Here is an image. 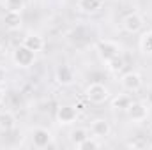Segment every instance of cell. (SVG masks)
Returning a JSON list of instances; mask_svg holds the SVG:
<instances>
[{
	"mask_svg": "<svg viewBox=\"0 0 152 150\" xmlns=\"http://www.w3.org/2000/svg\"><path fill=\"white\" fill-rule=\"evenodd\" d=\"M96 53H97L99 60L106 64V62H110L112 58H115V57L120 55V46H118L117 42H113V41L104 39V41H99V42L96 44Z\"/></svg>",
	"mask_w": 152,
	"mask_h": 150,
	"instance_id": "6da1fadb",
	"label": "cell"
},
{
	"mask_svg": "<svg viewBox=\"0 0 152 150\" xmlns=\"http://www.w3.org/2000/svg\"><path fill=\"white\" fill-rule=\"evenodd\" d=\"M12 60H14V64L18 66V67H21V69H27V67H30L32 64H34V60H36V53L32 51V50H28L27 46H18L16 50H14V53H12Z\"/></svg>",
	"mask_w": 152,
	"mask_h": 150,
	"instance_id": "7a4b0ae2",
	"label": "cell"
},
{
	"mask_svg": "<svg viewBox=\"0 0 152 150\" xmlns=\"http://www.w3.org/2000/svg\"><path fill=\"white\" fill-rule=\"evenodd\" d=\"M85 94H87V99L90 103H94V104H101V103H104L110 97V90L103 83H92V85H88L87 90H85Z\"/></svg>",
	"mask_w": 152,
	"mask_h": 150,
	"instance_id": "3957f363",
	"label": "cell"
},
{
	"mask_svg": "<svg viewBox=\"0 0 152 150\" xmlns=\"http://www.w3.org/2000/svg\"><path fill=\"white\" fill-rule=\"evenodd\" d=\"M126 113H127V117H129L131 122H143L149 117V108L142 101H133L129 104V108L126 110Z\"/></svg>",
	"mask_w": 152,
	"mask_h": 150,
	"instance_id": "277c9868",
	"label": "cell"
},
{
	"mask_svg": "<svg viewBox=\"0 0 152 150\" xmlns=\"http://www.w3.org/2000/svg\"><path fill=\"white\" fill-rule=\"evenodd\" d=\"M122 27H124V30L129 32V34L140 32V30L143 28V18H142V14H138V12H129V14H126L124 20H122Z\"/></svg>",
	"mask_w": 152,
	"mask_h": 150,
	"instance_id": "5b68a950",
	"label": "cell"
},
{
	"mask_svg": "<svg viewBox=\"0 0 152 150\" xmlns=\"http://www.w3.org/2000/svg\"><path fill=\"white\" fill-rule=\"evenodd\" d=\"M142 83H143L142 76L138 74V73H133V71L122 74V78H120V85H122L124 90H127V92H138V90L142 88Z\"/></svg>",
	"mask_w": 152,
	"mask_h": 150,
	"instance_id": "8992f818",
	"label": "cell"
},
{
	"mask_svg": "<svg viewBox=\"0 0 152 150\" xmlns=\"http://www.w3.org/2000/svg\"><path fill=\"white\" fill-rule=\"evenodd\" d=\"M32 143L37 149H44L51 145V133L46 127H34L32 129Z\"/></svg>",
	"mask_w": 152,
	"mask_h": 150,
	"instance_id": "52a82bcc",
	"label": "cell"
},
{
	"mask_svg": "<svg viewBox=\"0 0 152 150\" xmlns=\"http://www.w3.org/2000/svg\"><path fill=\"white\" fill-rule=\"evenodd\" d=\"M76 118H78V110H76V106L64 104V106H60V108L57 110V120H58V124H62V125L73 124V122H76Z\"/></svg>",
	"mask_w": 152,
	"mask_h": 150,
	"instance_id": "ba28073f",
	"label": "cell"
},
{
	"mask_svg": "<svg viewBox=\"0 0 152 150\" xmlns=\"http://www.w3.org/2000/svg\"><path fill=\"white\" fill-rule=\"evenodd\" d=\"M90 131H92L94 138L101 140V138L110 136V133H112V125H110V122L104 120V118H96V120L92 122V125H90Z\"/></svg>",
	"mask_w": 152,
	"mask_h": 150,
	"instance_id": "9c48e42d",
	"label": "cell"
},
{
	"mask_svg": "<svg viewBox=\"0 0 152 150\" xmlns=\"http://www.w3.org/2000/svg\"><path fill=\"white\" fill-rule=\"evenodd\" d=\"M57 83H60V85H71L73 81H75V71H73V67H69V66H62V67H58L57 69Z\"/></svg>",
	"mask_w": 152,
	"mask_h": 150,
	"instance_id": "30bf717a",
	"label": "cell"
},
{
	"mask_svg": "<svg viewBox=\"0 0 152 150\" xmlns=\"http://www.w3.org/2000/svg\"><path fill=\"white\" fill-rule=\"evenodd\" d=\"M4 25L7 30H18L21 27V12L16 11H7L4 16Z\"/></svg>",
	"mask_w": 152,
	"mask_h": 150,
	"instance_id": "8fae6325",
	"label": "cell"
},
{
	"mask_svg": "<svg viewBox=\"0 0 152 150\" xmlns=\"http://www.w3.org/2000/svg\"><path fill=\"white\" fill-rule=\"evenodd\" d=\"M76 5H78V9H80L81 12H85V14H94V12H97V11L101 9L103 0H78Z\"/></svg>",
	"mask_w": 152,
	"mask_h": 150,
	"instance_id": "7c38bea8",
	"label": "cell"
},
{
	"mask_svg": "<svg viewBox=\"0 0 152 150\" xmlns=\"http://www.w3.org/2000/svg\"><path fill=\"white\" fill-rule=\"evenodd\" d=\"M23 46H27L28 50H32L34 53H37V51H41L44 48V41H42V37L39 34H28L23 39Z\"/></svg>",
	"mask_w": 152,
	"mask_h": 150,
	"instance_id": "4fadbf2b",
	"label": "cell"
},
{
	"mask_svg": "<svg viewBox=\"0 0 152 150\" xmlns=\"http://www.w3.org/2000/svg\"><path fill=\"white\" fill-rule=\"evenodd\" d=\"M16 125V118L11 111H0V131L2 133H9L12 131Z\"/></svg>",
	"mask_w": 152,
	"mask_h": 150,
	"instance_id": "5bb4252c",
	"label": "cell"
},
{
	"mask_svg": "<svg viewBox=\"0 0 152 150\" xmlns=\"http://www.w3.org/2000/svg\"><path fill=\"white\" fill-rule=\"evenodd\" d=\"M131 103H133V99H131L127 94H118V95H115L113 101H112V108H113V110H122V111H126Z\"/></svg>",
	"mask_w": 152,
	"mask_h": 150,
	"instance_id": "9a60e30c",
	"label": "cell"
},
{
	"mask_svg": "<svg viewBox=\"0 0 152 150\" xmlns=\"http://www.w3.org/2000/svg\"><path fill=\"white\" fill-rule=\"evenodd\" d=\"M88 138V131L85 129V127H76V129H73L71 131V134H69V140H71V143L75 145V147H78L83 140H87Z\"/></svg>",
	"mask_w": 152,
	"mask_h": 150,
	"instance_id": "2e32d148",
	"label": "cell"
},
{
	"mask_svg": "<svg viewBox=\"0 0 152 150\" xmlns=\"http://www.w3.org/2000/svg\"><path fill=\"white\" fill-rule=\"evenodd\" d=\"M99 147H101V143L97 141V138H90V136H88V138L83 140L76 149L78 150H96V149H99Z\"/></svg>",
	"mask_w": 152,
	"mask_h": 150,
	"instance_id": "e0dca14e",
	"label": "cell"
},
{
	"mask_svg": "<svg viewBox=\"0 0 152 150\" xmlns=\"http://www.w3.org/2000/svg\"><path fill=\"white\" fill-rule=\"evenodd\" d=\"M106 66H108V69H110L112 73H120V71L124 69V58H122V55L112 58L110 62H106Z\"/></svg>",
	"mask_w": 152,
	"mask_h": 150,
	"instance_id": "ac0fdd59",
	"label": "cell"
},
{
	"mask_svg": "<svg viewBox=\"0 0 152 150\" xmlns=\"http://www.w3.org/2000/svg\"><path fill=\"white\" fill-rule=\"evenodd\" d=\"M5 9H7V11L21 12V11L25 9V0H5Z\"/></svg>",
	"mask_w": 152,
	"mask_h": 150,
	"instance_id": "d6986e66",
	"label": "cell"
},
{
	"mask_svg": "<svg viewBox=\"0 0 152 150\" xmlns=\"http://www.w3.org/2000/svg\"><path fill=\"white\" fill-rule=\"evenodd\" d=\"M140 46H142V51L143 53H151L152 55V32L143 34V37L140 41Z\"/></svg>",
	"mask_w": 152,
	"mask_h": 150,
	"instance_id": "ffe728a7",
	"label": "cell"
},
{
	"mask_svg": "<svg viewBox=\"0 0 152 150\" xmlns=\"http://www.w3.org/2000/svg\"><path fill=\"white\" fill-rule=\"evenodd\" d=\"M76 110H78V113H80V111H85L87 108H85V104H83V103H78V104H76Z\"/></svg>",
	"mask_w": 152,
	"mask_h": 150,
	"instance_id": "44dd1931",
	"label": "cell"
},
{
	"mask_svg": "<svg viewBox=\"0 0 152 150\" xmlns=\"http://www.w3.org/2000/svg\"><path fill=\"white\" fill-rule=\"evenodd\" d=\"M4 99H5V90H4V88L0 87V104L4 103Z\"/></svg>",
	"mask_w": 152,
	"mask_h": 150,
	"instance_id": "7402d4cb",
	"label": "cell"
},
{
	"mask_svg": "<svg viewBox=\"0 0 152 150\" xmlns=\"http://www.w3.org/2000/svg\"><path fill=\"white\" fill-rule=\"evenodd\" d=\"M0 51H2V48H0Z\"/></svg>",
	"mask_w": 152,
	"mask_h": 150,
	"instance_id": "603a6c76",
	"label": "cell"
},
{
	"mask_svg": "<svg viewBox=\"0 0 152 150\" xmlns=\"http://www.w3.org/2000/svg\"><path fill=\"white\" fill-rule=\"evenodd\" d=\"M0 81H2V79H0Z\"/></svg>",
	"mask_w": 152,
	"mask_h": 150,
	"instance_id": "cb8c5ba5",
	"label": "cell"
},
{
	"mask_svg": "<svg viewBox=\"0 0 152 150\" xmlns=\"http://www.w3.org/2000/svg\"><path fill=\"white\" fill-rule=\"evenodd\" d=\"M151 147H152V145H151Z\"/></svg>",
	"mask_w": 152,
	"mask_h": 150,
	"instance_id": "d4e9b609",
	"label": "cell"
}]
</instances>
